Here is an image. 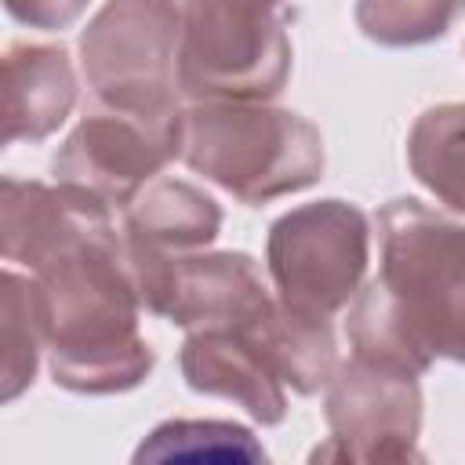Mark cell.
<instances>
[{
  "label": "cell",
  "mask_w": 465,
  "mask_h": 465,
  "mask_svg": "<svg viewBox=\"0 0 465 465\" xmlns=\"http://www.w3.org/2000/svg\"><path fill=\"white\" fill-rule=\"evenodd\" d=\"M378 276L345 312L356 356L425 374L436 360L465 363V222L396 196L374 214Z\"/></svg>",
  "instance_id": "cell-1"
},
{
  "label": "cell",
  "mask_w": 465,
  "mask_h": 465,
  "mask_svg": "<svg viewBox=\"0 0 465 465\" xmlns=\"http://www.w3.org/2000/svg\"><path fill=\"white\" fill-rule=\"evenodd\" d=\"M33 276L44 298L54 385L80 396H116L153 374L156 356L138 331L142 298L124 262V232L80 243Z\"/></svg>",
  "instance_id": "cell-2"
},
{
  "label": "cell",
  "mask_w": 465,
  "mask_h": 465,
  "mask_svg": "<svg viewBox=\"0 0 465 465\" xmlns=\"http://www.w3.org/2000/svg\"><path fill=\"white\" fill-rule=\"evenodd\" d=\"M182 160L240 203H269L323 178V134L272 102H189Z\"/></svg>",
  "instance_id": "cell-3"
},
{
  "label": "cell",
  "mask_w": 465,
  "mask_h": 465,
  "mask_svg": "<svg viewBox=\"0 0 465 465\" xmlns=\"http://www.w3.org/2000/svg\"><path fill=\"white\" fill-rule=\"evenodd\" d=\"M291 76L280 7L185 0L178 91L189 102H272Z\"/></svg>",
  "instance_id": "cell-4"
},
{
  "label": "cell",
  "mask_w": 465,
  "mask_h": 465,
  "mask_svg": "<svg viewBox=\"0 0 465 465\" xmlns=\"http://www.w3.org/2000/svg\"><path fill=\"white\" fill-rule=\"evenodd\" d=\"M371 218L338 196L283 211L265 236V269L283 305L334 316L363 287Z\"/></svg>",
  "instance_id": "cell-5"
},
{
  "label": "cell",
  "mask_w": 465,
  "mask_h": 465,
  "mask_svg": "<svg viewBox=\"0 0 465 465\" xmlns=\"http://www.w3.org/2000/svg\"><path fill=\"white\" fill-rule=\"evenodd\" d=\"M178 0H105L80 33V69L91 98L134 109H182Z\"/></svg>",
  "instance_id": "cell-6"
},
{
  "label": "cell",
  "mask_w": 465,
  "mask_h": 465,
  "mask_svg": "<svg viewBox=\"0 0 465 465\" xmlns=\"http://www.w3.org/2000/svg\"><path fill=\"white\" fill-rule=\"evenodd\" d=\"M124 262L142 309L185 331L251 327L276 305L262 265L243 251L160 254L124 240Z\"/></svg>",
  "instance_id": "cell-7"
},
{
  "label": "cell",
  "mask_w": 465,
  "mask_h": 465,
  "mask_svg": "<svg viewBox=\"0 0 465 465\" xmlns=\"http://www.w3.org/2000/svg\"><path fill=\"white\" fill-rule=\"evenodd\" d=\"M174 156H182V109H134L91 98L51 156V174L109 207H127Z\"/></svg>",
  "instance_id": "cell-8"
},
{
  "label": "cell",
  "mask_w": 465,
  "mask_h": 465,
  "mask_svg": "<svg viewBox=\"0 0 465 465\" xmlns=\"http://www.w3.org/2000/svg\"><path fill=\"white\" fill-rule=\"evenodd\" d=\"M421 385L418 374H407L367 356H349L338 363L334 378L323 389L327 443L312 458L334 461H407L421 458Z\"/></svg>",
  "instance_id": "cell-9"
},
{
  "label": "cell",
  "mask_w": 465,
  "mask_h": 465,
  "mask_svg": "<svg viewBox=\"0 0 465 465\" xmlns=\"http://www.w3.org/2000/svg\"><path fill=\"white\" fill-rule=\"evenodd\" d=\"M109 232H116L113 207L87 189L25 178H4L0 185V251L29 272Z\"/></svg>",
  "instance_id": "cell-10"
},
{
  "label": "cell",
  "mask_w": 465,
  "mask_h": 465,
  "mask_svg": "<svg viewBox=\"0 0 465 465\" xmlns=\"http://www.w3.org/2000/svg\"><path fill=\"white\" fill-rule=\"evenodd\" d=\"M182 378L193 392L229 400L243 407L258 425H280L287 418V392L280 374L262 356L247 327L189 331L178 352Z\"/></svg>",
  "instance_id": "cell-11"
},
{
  "label": "cell",
  "mask_w": 465,
  "mask_h": 465,
  "mask_svg": "<svg viewBox=\"0 0 465 465\" xmlns=\"http://www.w3.org/2000/svg\"><path fill=\"white\" fill-rule=\"evenodd\" d=\"M76 105V69L62 44L15 40L4 51V142H44Z\"/></svg>",
  "instance_id": "cell-12"
},
{
  "label": "cell",
  "mask_w": 465,
  "mask_h": 465,
  "mask_svg": "<svg viewBox=\"0 0 465 465\" xmlns=\"http://www.w3.org/2000/svg\"><path fill=\"white\" fill-rule=\"evenodd\" d=\"M124 240L160 251L189 254L203 251L222 232V207L200 185L182 178H153L124 207Z\"/></svg>",
  "instance_id": "cell-13"
},
{
  "label": "cell",
  "mask_w": 465,
  "mask_h": 465,
  "mask_svg": "<svg viewBox=\"0 0 465 465\" xmlns=\"http://www.w3.org/2000/svg\"><path fill=\"white\" fill-rule=\"evenodd\" d=\"M247 331L258 341L269 367L280 374V381L291 385V392L298 396H316L320 389H327V381L341 363L331 316L291 309L280 298Z\"/></svg>",
  "instance_id": "cell-14"
},
{
  "label": "cell",
  "mask_w": 465,
  "mask_h": 465,
  "mask_svg": "<svg viewBox=\"0 0 465 465\" xmlns=\"http://www.w3.org/2000/svg\"><path fill=\"white\" fill-rule=\"evenodd\" d=\"M407 167L447 211L465 214V102H440L414 116Z\"/></svg>",
  "instance_id": "cell-15"
},
{
  "label": "cell",
  "mask_w": 465,
  "mask_h": 465,
  "mask_svg": "<svg viewBox=\"0 0 465 465\" xmlns=\"http://www.w3.org/2000/svg\"><path fill=\"white\" fill-rule=\"evenodd\" d=\"M134 461H218V465H254L265 461V447L251 429L218 418H171L160 421L138 447Z\"/></svg>",
  "instance_id": "cell-16"
},
{
  "label": "cell",
  "mask_w": 465,
  "mask_h": 465,
  "mask_svg": "<svg viewBox=\"0 0 465 465\" xmlns=\"http://www.w3.org/2000/svg\"><path fill=\"white\" fill-rule=\"evenodd\" d=\"M0 327H4V367H0V400H18L40 367V352H47L44 331V298L36 276H22L15 269L0 280Z\"/></svg>",
  "instance_id": "cell-17"
},
{
  "label": "cell",
  "mask_w": 465,
  "mask_h": 465,
  "mask_svg": "<svg viewBox=\"0 0 465 465\" xmlns=\"http://www.w3.org/2000/svg\"><path fill=\"white\" fill-rule=\"evenodd\" d=\"M465 0H356V29L378 47H425L458 22Z\"/></svg>",
  "instance_id": "cell-18"
},
{
  "label": "cell",
  "mask_w": 465,
  "mask_h": 465,
  "mask_svg": "<svg viewBox=\"0 0 465 465\" xmlns=\"http://www.w3.org/2000/svg\"><path fill=\"white\" fill-rule=\"evenodd\" d=\"M91 0H4L7 15L29 29H44V33H62L69 29Z\"/></svg>",
  "instance_id": "cell-19"
},
{
  "label": "cell",
  "mask_w": 465,
  "mask_h": 465,
  "mask_svg": "<svg viewBox=\"0 0 465 465\" xmlns=\"http://www.w3.org/2000/svg\"><path fill=\"white\" fill-rule=\"evenodd\" d=\"M178 4H185V0H178ZM232 4H258V7H280L283 0H232Z\"/></svg>",
  "instance_id": "cell-20"
}]
</instances>
